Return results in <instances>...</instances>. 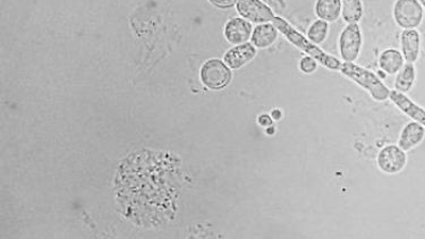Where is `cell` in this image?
<instances>
[{
  "label": "cell",
  "mask_w": 425,
  "mask_h": 239,
  "mask_svg": "<svg viewBox=\"0 0 425 239\" xmlns=\"http://www.w3.org/2000/svg\"><path fill=\"white\" fill-rule=\"evenodd\" d=\"M273 22L277 30L282 32L289 42L293 43L294 46L296 47V48L311 56L319 64H321L324 67L332 69V71L340 69L342 63L338 59L335 58L332 56L328 55L323 50L320 49L318 46H315L312 41L306 39L303 34H300V32H297L284 19H282V17H275Z\"/></svg>",
  "instance_id": "1"
},
{
  "label": "cell",
  "mask_w": 425,
  "mask_h": 239,
  "mask_svg": "<svg viewBox=\"0 0 425 239\" xmlns=\"http://www.w3.org/2000/svg\"><path fill=\"white\" fill-rule=\"evenodd\" d=\"M340 72L344 76L348 77L351 80L354 81L355 83L358 84L365 91L370 93L371 97L376 101H385L387 99L390 98V91H389L388 88L372 72L360 67L353 63L346 62L340 66Z\"/></svg>",
  "instance_id": "2"
},
{
  "label": "cell",
  "mask_w": 425,
  "mask_h": 239,
  "mask_svg": "<svg viewBox=\"0 0 425 239\" xmlns=\"http://www.w3.org/2000/svg\"><path fill=\"white\" fill-rule=\"evenodd\" d=\"M423 6L419 0H397L394 7V17L398 26L413 30L422 23Z\"/></svg>",
  "instance_id": "3"
},
{
  "label": "cell",
  "mask_w": 425,
  "mask_h": 239,
  "mask_svg": "<svg viewBox=\"0 0 425 239\" xmlns=\"http://www.w3.org/2000/svg\"><path fill=\"white\" fill-rule=\"evenodd\" d=\"M378 167L388 175H397L407 165V154L398 145H387L378 154Z\"/></svg>",
  "instance_id": "4"
},
{
  "label": "cell",
  "mask_w": 425,
  "mask_h": 239,
  "mask_svg": "<svg viewBox=\"0 0 425 239\" xmlns=\"http://www.w3.org/2000/svg\"><path fill=\"white\" fill-rule=\"evenodd\" d=\"M201 79L205 85L212 90L223 89L232 80V72L218 59H211L203 65L201 69Z\"/></svg>",
  "instance_id": "5"
},
{
  "label": "cell",
  "mask_w": 425,
  "mask_h": 239,
  "mask_svg": "<svg viewBox=\"0 0 425 239\" xmlns=\"http://www.w3.org/2000/svg\"><path fill=\"white\" fill-rule=\"evenodd\" d=\"M340 55L346 63H354L358 58L362 47L361 30L358 23H352L344 30L339 39Z\"/></svg>",
  "instance_id": "6"
},
{
  "label": "cell",
  "mask_w": 425,
  "mask_h": 239,
  "mask_svg": "<svg viewBox=\"0 0 425 239\" xmlns=\"http://www.w3.org/2000/svg\"><path fill=\"white\" fill-rule=\"evenodd\" d=\"M237 10L244 19L253 23H266L275 19L273 10L259 0H239Z\"/></svg>",
  "instance_id": "7"
},
{
  "label": "cell",
  "mask_w": 425,
  "mask_h": 239,
  "mask_svg": "<svg viewBox=\"0 0 425 239\" xmlns=\"http://www.w3.org/2000/svg\"><path fill=\"white\" fill-rule=\"evenodd\" d=\"M390 100L401 109L405 115L412 118L416 123L421 124L425 127V109L419 107L413 100H410L405 93L390 91Z\"/></svg>",
  "instance_id": "8"
},
{
  "label": "cell",
  "mask_w": 425,
  "mask_h": 239,
  "mask_svg": "<svg viewBox=\"0 0 425 239\" xmlns=\"http://www.w3.org/2000/svg\"><path fill=\"white\" fill-rule=\"evenodd\" d=\"M425 138V127L416 122H410L401 131L398 147L405 152L419 147Z\"/></svg>",
  "instance_id": "9"
},
{
  "label": "cell",
  "mask_w": 425,
  "mask_h": 239,
  "mask_svg": "<svg viewBox=\"0 0 425 239\" xmlns=\"http://www.w3.org/2000/svg\"><path fill=\"white\" fill-rule=\"evenodd\" d=\"M401 53L406 63L414 64L417 62L421 52V37L419 32L413 30H405L401 33Z\"/></svg>",
  "instance_id": "10"
},
{
  "label": "cell",
  "mask_w": 425,
  "mask_h": 239,
  "mask_svg": "<svg viewBox=\"0 0 425 239\" xmlns=\"http://www.w3.org/2000/svg\"><path fill=\"white\" fill-rule=\"evenodd\" d=\"M257 55V50L251 43H243L241 46L235 47L225 55V62L233 69H239L244 65L251 62Z\"/></svg>",
  "instance_id": "11"
},
{
  "label": "cell",
  "mask_w": 425,
  "mask_h": 239,
  "mask_svg": "<svg viewBox=\"0 0 425 239\" xmlns=\"http://www.w3.org/2000/svg\"><path fill=\"white\" fill-rule=\"evenodd\" d=\"M251 24L243 19H230L225 28L227 40L233 44L246 43V41L251 37Z\"/></svg>",
  "instance_id": "12"
},
{
  "label": "cell",
  "mask_w": 425,
  "mask_h": 239,
  "mask_svg": "<svg viewBox=\"0 0 425 239\" xmlns=\"http://www.w3.org/2000/svg\"><path fill=\"white\" fill-rule=\"evenodd\" d=\"M404 56L396 49H388L381 53L379 65L381 69L389 75H395L404 66Z\"/></svg>",
  "instance_id": "13"
},
{
  "label": "cell",
  "mask_w": 425,
  "mask_h": 239,
  "mask_svg": "<svg viewBox=\"0 0 425 239\" xmlns=\"http://www.w3.org/2000/svg\"><path fill=\"white\" fill-rule=\"evenodd\" d=\"M278 38V30L273 24H262L255 28L252 37V42L257 48H268L275 43Z\"/></svg>",
  "instance_id": "14"
},
{
  "label": "cell",
  "mask_w": 425,
  "mask_h": 239,
  "mask_svg": "<svg viewBox=\"0 0 425 239\" xmlns=\"http://www.w3.org/2000/svg\"><path fill=\"white\" fill-rule=\"evenodd\" d=\"M340 12H342L340 0H318L315 3L316 16L323 21H337L339 19Z\"/></svg>",
  "instance_id": "15"
},
{
  "label": "cell",
  "mask_w": 425,
  "mask_h": 239,
  "mask_svg": "<svg viewBox=\"0 0 425 239\" xmlns=\"http://www.w3.org/2000/svg\"><path fill=\"white\" fill-rule=\"evenodd\" d=\"M415 77V66H414V64L407 63L397 73L395 80V89L397 90L398 92L406 94L413 88Z\"/></svg>",
  "instance_id": "16"
},
{
  "label": "cell",
  "mask_w": 425,
  "mask_h": 239,
  "mask_svg": "<svg viewBox=\"0 0 425 239\" xmlns=\"http://www.w3.org/2000/svg\"><path fill=\"white\" fill-rule=\"evenodd\" d=\"M343 19L352 24L358 23L363 16V6L361 0H343Z\"/></svg>",
  "instance_id": "17"
},
{
  "label": "cell",
  "mask_w": 425,
  "mask_h": 239,
  "mask_svg": "<svg viewBox=\"0 0 425 239\" xmlns=\"http://www.w3.org/2000/svg\"><path fill=\"white\" fill-rule=\"evenodd\" d=\"M328 28H329L328 22L323 21V19L314 22L311 25L309 32H307L309 40L312 41L314 44H321L327 39Z\"/></svg>",
  "instance_id": "18"
},
{
  "label": "cell",
  "mask_w": 425,
  "mask_h": 239,
  "mask_svg": "<svg viewBox=\"0 0 425 239\" xmlns=\"http://www.w3.org/2000/svg\"><path fill=\"white\" fill-rule=\"evenodd\" d=\"M300 71L305 74H313L318 68V62L311 56L304 57L300 63Z\"/></svg>",
  "instance_id": "19"
},
{
  "label": "cell",
  "mask_w": 425,
  "mask_h": 239,
  "mask_svg": "<svg viewBox=\"0 0 425 239\" xmlns=\"http://www.w3.org/2000/svg\"><path fill=\"white\" fill-rule=\"evenodd\" d=\"M209 1L219 8H230L237 3V0H209Z\"/></svg>",
  "instance_id": "20"
},
{
  "label": "cell",
  "mask_w": 425,
  "mask_h": 239,
  "mask_svg": "<svg viewBox=\"0 0 425 239\" xmlns=\"http://www.w3.org/2000/svg\"><path fill=\"white\" fill-rule=\"evenodd\" d=\"M259 123L262 126H271L273 125V120L268 115H264L259 118Z\"/></svg>",
  "instance_id": "21"
},
{
  "label": "cell",
  "mask_w": 425,
  "mask_h": 239,
  "mask_svg": "<svg viewBox=\"0 0 425 239\" xmlns=\"http://www.w3.org/2000/svg\"><path fill=\"white\" fill-rule=\"evenodd\" d=\"M419 3H421L423 7H425V0H419Z\"/></svg>",
  "instance_id": "22"
}]
</instances>
